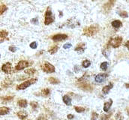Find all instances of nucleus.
<instances>
[{
  "instance_id": "8",
  "label": "nucleus",
  "mask_w": 129,
  "mask_h": 120,
  "mask_svg": "<svg viewBox=\"0 0 129 120\" xmlns=\"http://www.w3.org/2000/svg\"><path fill=\"white\" fill-rule=\"evenodd\" d=\"M116 0H109L104 5V9L106 12H108L111 10V8L113 7L115 4Z\"/></svg>"
},
{
  "instance_id": "15",
  "label": "nucleus",
  "mask_w": 129,
  "mask_h": 120,
  "mask_svg": "<svg viewBox=\"0 0 129 120\" xmlns=\"http://www.w3.org/2000/svg\"><path fill=\"white\" fill-rule=\"evenodd\" d=\"M111 25L113 28L115 29H119L120 27H122V23L120 21V20H114L111 23Z\"/></svg>"
},
{
  "instance_id": "20",
  "label": "nucleus",
  "mask_w": 129,
  "mask_h": 120,
  "mask_svg": "<svg viewBox=\"0 0 129 120\" xmlns=\"http://www.w3.org/2000/svg\"><path fill=\"white\" fill-rule=\"evenodd\" d=\"M58 50H59V47H58L57 45H56V46H53V47H50V48L49 49L48 52H49L50 54H54V53H56L58 51Z\"/></svg>"
},
{
  "instance_id": "33",
  "label": "nucleus",
  "mask_w": 129,
  "mask_h": 120,
  "mask_svg": "<svg viewBox=\"0 0 129 120\" xmlns=\"http://www.w3.org/2000/svg\"><path fill=\"white\" fill-rule=\"evenodd\" d=\"M71 47V43H67V44H64V45L63 46L64 49H68Z\"/></svg>"
},
{
  "instance_id": "16",
  "label": "nucleus",
  "mask_w": 129,
  "mask_h": 120,
  "mask_svg": "<svg viewBox=\"0 0 129 120\" xmlns=\"http://www.w3.org/2000/svg\"><path fill=\"white\" fill-rule=\"evenodd\" d=\"M17 116L20 119H26V117L28 116V114L26 111L24 110H21V111H19L17 113Z\"/></svg>"
},
{
  "instance_id": "25",
  "label": "nucleus",
  "mask_w": 129,
  "mask_h": 120,
  "mask_svg": "<svg viewBox=\"0 0 129 120\" xmlns=\"http://www.w3.org/2000/svg\"><path fill=\"white\" fill-rule=\"evenodd\" d=\"M101 69L103 70V71H106L107 69V67H108V63L107 62H104L101 64Z\"/></svg>"
},
{
  "instance_id": "36",
  "label": "nucleus",
  "mask_w": 129,
  "mask_h": 120,
  "mask_svg": "<svg viewBox=\"0 0 129 120\" xmlns=\"http://www.w3.org/2000/svg\"><path fill=\"white\" fill-rule=\"evenodd\" d=\"M32 23H34V24H35V25H38V18H34V19H32Z\"/></svg>"
},
{
  "instance_id": "42",
  "label": "nucleus",
  "mask_w": 129,
  "mask_h": 120,
  "mask_svg": "<svg viewBox=\"0 0 129 120\" xmlns=\"http://www.w3.org/2000/svg\"><path fill=\"white\" fill-rule=\"evenodd\" d=\"M127 113H128V115L129 116V107H127Z\"/></svg>"
},
{
  "instance_id": "10",
  "label": "nucleus",
  "mask_w": 129,
  "mask_h": 120,
  "mask_svg": "<svg viewBox=\"0 0 129 120\" xmlns=\"http://www.w3.org/2000/svg\"><path fill=\"white\" fill-rule=\"evenodd\" d=\"M107 74H98L95 80V82L97 83H103L105 79L107 78Z\"/></svg>"
},
{
  "instance_id": "35",
  "label": "nucleus",
  "mask_w": 129,
  "mask_h": 120,
  "mask_svg": "<svg viewBox=\"0 0 129 120\" xmlns=\"http://www.w3.org/2000/svg\"><path fill=\"white\" fill-rule=\"evenodd\" d=\"M98 117V115L96 113H92V119H97Z\"/></svg>"
},
{
  "instance_id": "9",
  "label": "nucleus",
  "mask_w": 129,
  "mask_h": 120,
  "mask_svg": "<svg viewBox=\"0 0 129 120\" xmlns=\"http://www.w3.org/2000/svg\"><path fill=\"white\" fill-rule=\"evenodd\" d=\"M2 70L5 74H11V64L10 62H7L4 64L2 67Z\"/></svg>"
},
{
  "instance_id": "21",
  "label": "nucleus",
  "mask_w": 129,
  "mask_h": 120,
  "mask_svg": "<svg viewBox=\"0 0 129 120\" xmlns=\"http://www.w3.org/2000/svg\"><path fill=\"white\" fill-rule=\"evenodd\" d=\"M50 91L49 89H44L41 91V95L44 97H47V96L50 95Z\"/></svg>"
},
{
  "instance_id": "37",
  "label": "nucleus",
  "mask_w": 129,
  "mask_h": 120,
  "mask_svg": "<svg viewBox=\"0 0 129 120\" xmlns=\"http://www.w3.org/2000/svg\"><path fill=\"white\" fill-rule=\"evenodd\" d=\"M111 115H112V113H109V114H108L107 116L106 115L105 116H102V117H101V119H109V118H110V117L111 116Z\"/></svg>"
},
{
  "instance_id": "18",
  "label": "nucleus",
  "mask_w": 129,
  "mask_h": 120,
  "mask_svg": "<svg viewBox=\"0 0 129 120\" xmlns=\"http://www.w3.org/2000/svg\"><path fill=\"white\" fill-rule=\"evenodd\" d=\"M10 111H11V109H10V108L6 107H1L0 113H1V115H2V116H3V115H6V114H8Z\"/></svg>"
},
{
  "instance_id": "40",
  "label": "nucleus",
  "mask_w": 129,
  "mask_h": 120,
  "mask_svg": "<svg viewBox=\"0 0 129 120\" xmlns=\"http://www.w3.org/2000/svg\"><path fill=\"white\" fill-rule=\"evenodd\" d=\"M125 46L128 48V50H129V41H128L125 44Z\"/></svg>"
},
{
  "instance_id": "13",
  "label": "nucleus",
  "mask_w": 129,
  "mask_h": 120,
  "mask_svg": "<svg viewBox=\"0 0 129 120\" xmlns=\"http://www.w3.org/2000/svg\"><path fill=\"white\" fill-rule=\"evenodd\" d=\"M78 85H79V87H80V88L83 89V90H86V91H91V90L92 89V87L90 86V85H89V84H88V83H79Z\"/></svg>"
},
{
  "instance_id": "3",
  "label": "nucleus",
  "mask_w": 129,
  "mask_h": 120,
  "mask_svg": "<svg viewBox=\"0 0 129 120\" xmlns=\"http://www.w3.org/2000/svg\"><path fill=\"white\" fill-rule=\"evenodd\" d=\"M54 21V16L53 15L52 11H50V8H48L46 11V14H45V20H44V23L45 25H50V23H52Z\"/></svg>"
},
{
  "instance_id": "23",
  "label": "nucleus",
  "mask_w": 129,
  "mask_h": 120,
  "mask_svg": "<svg viewBox=\"0 0 129 120\" xmlns=\"http://www.w3.org/2000/svg\"><path fill=\"white\" fill-rule=\"evenodd\" d=\"M49 81L50 83H53V84H58L59 83V80L55 77H50L49 78Z\"/></svg>"
},
{
  "instance_id": "41",
  "label": "nucleus",
  "mask_w": 129,
  "mask_h": 120,
  "mask_svg": "<svg viewBox=\"0 0 129 120\" xmlns=\"http://www.w3.org/2000/svg\"><path fill=\"white\" fill-rule=\"evenodd\" d=\"M125 87L127 89H129V83H125Z\"/></svg>"
},
{
  "instance_id": "12",
  "label": "nucleus",
  "mask_w": 129,
  "mask_h": 120,
  "mask_svg": "<svg viewBox=\"0 0 129 120\" xmlns=\"http://www.w3.org/2000/svg\"><path fill=\"white\" fill-rule=\"evenodd\" d=\"M75 51H77V52H78L80 54V53H83V51H84V50H85V44H83V43H81V44H79L76 47H75Z\"/></svg>"
},
{
  "instance_id": "4",
  "label": "nucleus",
  "mask_w": 129,
  "mask_h": 120,
  "mask_svg": "<svg viewBox=\"0 0 129 120\" xmlns=\"http://www.w3.org/2000/svg\"><path fill=\"white\" fill-rule=\"evenodd\" d=\"M122 42V37H115L113 38L110 40V44L111 47H113V48H117L119 47L121 44Z\"/></svg>"
},
{
  "instance_id": "27",
  "label": "nucleus",
  "mask_w": 129,
  "mask_h": 120,
  "mask_svg": "<svg viewBox=\"0 0 129 120\" xmlns=\"http://www.w3.org/2000/svg\"><path fill=\"white\" fill-rule=\"evenodd\" d=\"M35 72H36V70L35 68H29V69H27V70L25 71V73L27 74H29V75L34 74Z\"/></svg>"
},
{
  "instance_id": "28",
  "label": "nucleus",
  "mask_w": 129,
  "mask_h": 120,
  "mask_svg": "<svg viewBox=\"0 0 129 120\" xmlns=\"http://www.w3.org/2000/svg\"><path fill=\"white\" fill-rule=\"evenodd\" d=\"M75 110L77 112V113H83L85 111V108L84 107H75Z\"/></svg>"
},
{
  "instance_id": "34",
  "label": "nucleus",
  "mask_w": 129,
  "mask_h": 120,
  "mask_svg": "<svg viewBox=\"0 0 129 120\" xmlns=\"http://www.w3.org/2000/svg\"><path fill=\"white\" fill-rule=\"evenodd\" d=\"M9 50L10 51H11V52H16V50H17V48L15 47H14V46H11L10 47H9Z\"/></svg>"
},
{
  "instance_id": "17",
  "label": "nucleus",
  "mask_w": 129,
  "mask_h": 120,
  "mask_svg": "<svg viewBox=\"0 0 129 120\" xmlns=\"http://www.w3.org/2000/svg\"><path fill=\"white\" fill-rule=\"evenodd\" d=\"M18 105L20 107H23V108H25L28 106V102L25 99H21L18 101Z\"/></svg>"
},
{
  "instance_id": "24",
  "label": "nucleus",
  "mask_w": 129,
  "mask_h": 120,
  "mask_svg": "<svg viewBox=\"0 0 129 120\" xmlns=\"http://www.w3.org/2000/svg\"><path fill=\"white\" fill-rule=\"evenodd\" d=\"M82 65L84 67V68H88V67H89L90 65H91V62L89 61V60L88 59H85L83 62V63H82Z\"/></svg>"
},
{
  "instance_id": "39",
  "label": "nucleus",
  "mask_w": 129,
  "mask_h": 120,
  "mask_svg": "<svg viewBox=\"0 0 129 120\" xmlns=\"http://www.w3.org/2000/svg\"><path fill=\"white\" fill-rule=\"evenodd\" d=\"M116 119H122V117H120V113H117V115H116Z\"/></svg>"
},
{
  "instance_id": "22",
  "label": "nucleus",
  "mask_w": 129,
  "mask_h": 120,
  "mask_svg": "<svg viewBox=\"0 0 129 120\" xmlns=\"http://www.w3.org/2000/svg\"><path fill=\"white\" fill-rule=\"evenodd\" d=\"M118 14H119V15L121 17H123V18H127V17H128V12L124 11H119Z\"/></svg>"
},
{
  "instance_id": "30",
  "label": "nucleus",
  "mask_w": 129,
  "mask_h": 120,
  "mask_svg": "<svg viewBox=\"0 0 129 120\" xmlns=\"http://www.w3.org/2000/svg\"><path fill=\"white\" fill-rule=\"evenodd\" d=\"M7 10V7L6 5H1V9H0V11H1V14H2L5 11Z\"/></svg>"
},
{
  "instance_id": "38",
  "label": "nucleus",
  "mask_w": 129,
  "mask_h": 120,
  "mask_svg": "<svg viewBox=\"0 0 129 120\" xmlns=\"http://www.w3.org/2000/svg\"><path fill=\"white\" fill-rule=\"evenodd\" d=\"M67 117H68V119H74V116L73 115H71V114H68Z\"/></svg>"
},
{
  "instance_id": "31",
  "label": "nucleus",
  "mask_w": 129,
  "mask_h": 120,
  "mask_svg": "<svg viewBox=\"0 0 129 120\" xmlns=\"http://www.w3.org/2000/svg\"><path fill=\"white\" fill-rule=\"evenodd\" d=\"M30 47L32 48V49H36L37 48V47H38V44H37V42H35V41H34V42H32L30 44Z\"/></svg>"
},
{
  "instance_id": "7",
  "label": "nucleus",
  "mask_w": 129,
  "mask_h": 120,
  "mask_svg": "<svg viewBox=\"0 0 129 120\" xmlns=\"http://www.w3.org/2000/svg\"><path fill=\"white\" fill-rule=\"evenodd\" d=\"M67 38H68V36H67V35H64V34H57L52 37V39L56 42L64 41Z\"/></svg>"
},
{
  "instance_id": "1",
  "label": "nucleus",
  "mask_w": 129,
  "mask_h": 120,
  "mask_svg": "<svg viewBox=\"0 0 129 120\" xmlns=\"http://www.w3.org/2000/svg\"><path fill=\"white\" fill-rule=\"evenodd\" d=\"M99 28L98 26H91L89 27H86L84 29L83 31V35L86 36H92L95 34H96V32L98 31Z\"/></svg>"
},
{
  "instance_id": "32",
  "label": "nucleus",
  "mask_w": 129,
  "mask_h": 120,
  "mask_svg": "<svg viewBox=\"0 0 129 120\" xmlns=\"http://www.w3.org/2000/svg\"><path fill=\"white\" fill-rule=\"evenodd\" d=\"M30 105H31V107H32L33 109H36L38 107V103L35 102V101H32L30 103Z\"/></svg>"
},
{
  "instance_id": "5",
  "label": "nucleus",
  "mask_w": 129,
  "mask_h": 120,
  "mask_svg": "<svg viewBox=\"0 0 129 120\" xmlns=\"http://www.w3.org/2000/svg\"><path fill=\"white\" fill-rule=\"evenodd\" d=\"M43 71L46 73H53L55 72V67L49 62H45L43 65Z\"/></svg>"
},
{
  "instance_id": "29",
  "label": "nucleus",
  "mask_w": 129,
  "mask_h": 120,
  "mask_svg": "<svg viewBox=\"0 0 129 120\" xmlns=\"http://www.w3.org/2000/svg\"><path fill=\"white\" fill-rule=\"evenodd\" d=\"M7 36H8V32H5V31L2 30V31H1V38H2H2H6Z\"/></svg>"
},
{
  "instance_id": "19",
  "label": "nucleus",
  "mask_w": 129,
  "mask_h": 120,
  "mask_svg": "<svg viewBox=\"0 0 129 120\" xmlns=\"http://www.w3.org/2000/svg\"><path fill=\"white\" fill-rule=\"evenodd\" d=\"M62 99H63V101H64V103L66 105H68V106L71 105V98L69 96L64 95L63 98H62Z\"/></svg>"
},
{
  "instance_id": "26",
  "label": "nucleus",
  "mask_w": 129,
  "mask_h": 120,
  "mask_svg": "<svg viewBox=\"0 0 129 120\" xmlns=\"http://www.w3.org/2000/svg\"><path fill=\"white\" fill-rule=\"evenodd\" d=\"M13 96H7V97H2V101H4L5 103H7V102H8V101H11L12 99H13Z\"/></svg>"
},
{
  "instance_id": "11",
  "label": "nucleus",
  "mask_w": 129,
  "mask_h": 120,
  "mask_svg": "<svg viewBox=\"0 0 129 120\" xmlns=\"http://www.w3.org/2000/svg\"><path fill=\"white\" fill-rule=\"evenodd\" d=\"M112 104H113V100L111 98H110L108 100V101H107V102L104 103V112H108L109 110H110V108L111 107Z\"/></svg>"
},
{
  "instance_id": "2",
  "label": "nucleus",
  "mask_w": 129,
  "mask_h": 120,
  "mask_svg": "<svg viewBox=\"0 0 129 120\" xmlns=\"http://www.w3.org/2000/svg\"><path fill=\"white\" fill-rule=\"evenodd\" d=\"M36 82H37V79H35V78H33V79H30V80H27V81H26V82H24V83H21V84H20L19 86H17V90L25 89L28 88L29 86H30L31 85L34 84V83H36Z\"/></svg>"
},
{
  "instance_id": "6",
  "label": "nucleus",
  "mask_w": 129,
  "mask_h": 120,
  "mask_svg": "<svg viewBox=\"0 0 129 120\" xmlns=\"http://www.w3.org/2000/svg\"><path fill=\"white\" fill-rule=\"evenodd\" d=\"M29 65V64L28 62H26L25 60H21V61H20L18 62V64L17 65V66L15 67V68L17 71H20V70H23L25 68L28 67Z\"/></svg>"
},
{
  "instance_id": "14",
  "label": "nucleus",
  "mask_w": 129,
  "mask_h": 120,
  "mask_svg": "<svg viewBox=\"0 0 129 120\" xmlns=\"http://www.w3.org/2000/svg\"><path fill=\"white\" fill-rule=\"evenodd\" d=\"M113 87V83H110L109 85L104 86V87L102 89V92H103V93H104V95H107V94L109 93L110 90Z\"/></svg>"
}]
</instances>
